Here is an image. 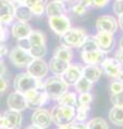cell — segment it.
<instances>
[{
    "label": "cell",
    "instance_id": "cell-14",
    "mask_svg": "<svg viewBox=\"0 0 123 129\" xmlns=\"http://www.w3.org/2000/svg\"><path fill=\"white\" fill-rule=\"evenodd\" d=\"M7 104H8L9 110H13V111H17V112H22L25 110V109L28 108L25 95L19 91H16V90L11 92V94L8 96Z\"/></svg>",
    "mask_w": 123,
    "mask_h": 129
},
{
    "label": "cell",
    "instance_id": "cell-35",
    "mask_svg": "<svg viewBox=\"0 0 123 129\" xmlns=\"http://www.w3.org/2000/svg\"><path fill=\"white\" fill-rule=\"evenodd\" d=\"M112 9H113V12L118 16L122 15L123 14V0H114Z\"/></svg>",
    "mask_w": 123,
    "mask_h": 129
},
{
    "label": "cell",
    "instance_id": "cell-45",
    "mask_svg": "<svg viewBox=\"0 0 123 129\" xmlns=\"http://www.w3.org/2000/svg\"><path fill=\"white\" fill-rule=\"evenodd\" d=\"M6 73H7V67L5 62L0 59V76H5Z\"/></svg>",
    "mask_w": 123,
    "mask_h": 129
},
{
    "label": "cell",
    "instance_id": "cell-3",
    "mask_svg": "<svg viewBox=\"0 0 123 129\" xmlns=\"http://www.w3.org/2000/svg\"><path fill=\"white\" fill-rule=\"evenodd\" d=\"M87 32L82 28H71L64 35L61 36V42L63 45L69 47H81L87 38Z\"/></svg>",
    "mask_w": 123,
    "mask_h": 129
},
{
    "label": "cell",
    "instance_id": "cell-56",
    "mask_svg": "<svg viewBox=\"0 0 123 129\" xmlns=\"http://www.w3.org/2000/svg\"><path fill=\"white\" fill-rule=\"evenodd\" d=\"M6 129H10V128H6Z\"/></svg>",
    "mask_w": 123,
    "mask_h": 129
},
{
    "label": "cell",
    "instance_id": "cell-34",
    "mask_svg": "<svg viewBox=\"0 0 123 129\" xmlns=\"http://www.w3.org/2000/svg\"><path fill=\"white\" fill-rule=\"evenodd\" d=\"M72 12H73L75 15H77V16H82V15L86 14L87 8L84 7L82 5H80L79 2H77L76 5H74V6L72 7Z\"/></svg>",
    "mask_w": 123,
    "mask_h": 129
},
{
    "label": "cell",
    "instance_id": "cell-1",
    "mask_svg": "<svg viewBox=\"0 0 123 129\" xmlns=\"http://www.w3.org/2000/svg\"><path fill=\"white\" fill-rule=\"evenodd\" d=\"M75 114H76V109L75 108L61 106V104L55 106L50 111L51 120L58 127L65 126V125L74 123Z\"/></svg>",
    "mask_w": 123,
    "mask_h": 129
},
{
    "label": "cell",
    "instance_id": "cell-55",
    "mask_svg": "<svg viewBox=\"0 0 123 129\" xmlns=\"http://www.w3.org/2000/svg\"><path fill=\"white\" fill-rule=\"evenodd\" d=\"M58 1H61V2H65V0H58Z\"/></svg>",
    "mask_w": 123,
    "mask_h": 129
},
{
    "label": "cell",
    "instance_id": "cell-30",
    "mask_svg": "<svg viewBox=\"0 0 123 129\" xmlns=\"http://www.w3.org/2000/svg\"><path fill=\"white\" fill-rule=\"evenodd\" d=\"M30 54L34 59H43V57L47 53L46 44H41V45H33L30 47Z\"/></svg>",
    "mask_w": 123,
    "mask_h": 129
},
{
    "label": "cell",
    "instance_id": "cell-18",
    "mask_svg": "<svg viewBox=\"0 0 123 129\" xmlns=\"http://www.w3.org/2000/svg\"><path fill=\"white\" fill-rule=\"evenodd\" d=\"M31 27L28 23L25 22H16L15 24H13L12 26V36L16 39V40H21V39H26L29 37V35L31 34Z\"/></svg>",
    "mask_w": 123,
    "mask_h": 129
},
{
    "label": "cell",
    "instance_id": "cell-26",
    "mask_svg": "<svg viewBox=\"0 0 123 129\" xmlns=\"http://www.w3.org/2000/svg\"><path fill=\"white\" fill-rule=\"evenodd\" d=\"M28 40L31 44V46L41 45V44L46 43V35L41 30H32L31 34L29 35Z\"/></svg>",
    "mask_w": 123,
    "mask_h": 129
},
{
    "label": "cell",
    "instance_id": "cell-6",
    "mask_svg": "<svg viewBox=\"0 0 123 129\" xmlns=\"http://www.w3.org/2000/svg\"><path fill=\"white\" fill-rule=\"evenodd\" d=\"M24 95H25L28 108H32V109L42 108L49 100L45 90H38L35 88L26 91Z\"/></svg>",
    "mask_w": 123,
    "mask_h": 129
},
{
    "label": "cell",
    "instance_id": "cell-11",
    "mask_svg": "<svg viewBox=\"0 0 123 129\" xmlns=\"http://www.w3.org/2000/svg\"><path fill=\"white\" fill-rule=\"evenodd\" d=\"M31 122H32V124L35 125V126L43 128V129H46L47 127L50 126L51 123H53L50 112L44 108L35 109L34 112L32 113V116H31Z\"/></svg>",
    "mask_w": 123,
    "mask_h": 129
},
{
    "label": "cell",
    "instance_id": "cell-43",
    "mask_svg": "<svg viewBox=\"0 0 123 129\" xmlns=\"http://www.w3.org/2000/svg\"><path fill=\"white\" fill-rule=\"evenodd\" d=\"M114 58L123 66V50H120V48H119V50L116 52V54H114Z\"/></svg>",
    "mask_w": 123,
    "mask_h": 129
},
{
    "label": "cell",
    "instance_id": "cell-51",
    "mask_svg": "<svg viewBox=\"0 0 123 129\" xmlns=\"http://www.w3.org/2000/svg\"><path fill=\"white\" fill-rule=\"evenodd\" d=\"M26 129H43V128H40V127H38V126H35V125H30V126H28Z\"/></svg>",
    "mask_w": 123,
    "mask_h": 129
},
{
    "label": "cell",
    "instance_id": "cell-46",
    "mask_svg": "<svg viewBox=\"0 0 123 129\" xmlns=\"http://www.w3.org/2000/svg\"><path fill=\"white\" fill-rule=\"evenodd\" d=\"M80 5H82L84 7H86L88 9L89 7H92V0H79L78 1Z\"/></svg>",
    "mask_w": 123,
    "mask_h": 129
},
{
    "label": "cell",
    "instance_id": "cell-53",
    "mask_svg": "<svg viewBox=\"0 0 123 129\" xmlns=\"http://www.w3.org/2000/svg\"><path fill=\"white\" fill-rule=\"evenodd\" d=\"M2 26H3V24H2V22H1V21H0V28H1Z\"/></svg>",
    "mask_w": 123,
    "mask_h": 129
},
{
    "label": "cell",
    "instance_id": "cell-39",
    "mask_svg": "<svg viewBox=\"0 0 123 129\" xmlns=\"http://www.w3.org/2000/svg\"><path fill=\"white\" fill-rule=\"evenodd\" d=\"M47 3V0H25V5L29 8H32L37 5H43L45 6Z\"/></svg>",
    "mask_w": 123,
    "mask_h": 129
},
{
    "label": "cell",
    "instance_id": "cell-28",
    "mask_svg": "<svg viewBox=\"0 0 123 129\" xmlns=\"http://www.w3.org/2000/svg\"><path fill=\"white\" fill-rule=\"evenodd\" d=\"M90 110V106H77L76 114H75V122L85 123L89 117Z\"/></svg>",
    "mask_w": 123,
    "mask_h": 129
},
{
    "label": "cell",
    "instance_id": "cell-19",
    "mask_svg": "<svg viewBox=\"0 0 123 129\" xmlns=\"http://www.w3.org/2000/svg\"><path fill=\"white\" fill-rule=\"evenodd\" d=\"M66 8L64 6V2L58 1V0H53L46 3L45 6V13L48 17H53V16H59L65 14Z\"/></svg>",
    "mask_w": 123,
    "mask_h": 129
},
{
    "label": "cell",
    "instance_id": "cell-15",
    "mask_svg": "<svg viewBox=\"0 0 123 129\" xmlns=\"http://www.w3.org/2000/svg\"><path fill=\"white\" fill-rule=\"evenodd\" d=\"M15 18V6L10 0H0V21L10 25Z\"/></svg>",
    "mask_w": 123,
    "mask_h": 129
},
{
    "label": "cell",
    "instance_id": "cell-24",
    "mask_svg": "<svg viewBox=\"0 0 123 129\" xmlns=\"http://www.w3.org/2000/svg\"><path fill=\"white\" fill-rule=\"evenodd\" d=\"M31 17H32V13H31V10L29 7H27L26 5L15 7V18L18 22L27 23L28 21H30Z\"/></svg>",
    "mask_w": 123,
    "mask_h": 129
},
{
    "label": "cell",
    "instance_id": "cell-29",
    "mask_svg": "<svg viewBox=\"0 0 123 129\" xmlns=\"http://www.w3.org/2000/svg\"><path fill=\"white\" fill-rule=\"evenodd\" d=\"M87 129H109V125L104 118L94 117L87 123Z\"/></svg>",
    "mask_w": 123,
    "mask_h": 129
},
{
    "label": "cell",
    "instance_id": "cell-16",
    "mask_svg": "<svg viewBox=\"0 0 123 129\" xmlns=\"http://www.w3.org/2000/svg\"><path fill=\"white\" fill-rule=\"evenodd\" d=\"M102 72L111 79H117L120 71L122 70V64L116 58H105L101 63Z\"/></svg>",
    "mask_w": 123,
    "mask_h": 129
},
{
    "label": "cell",
    "instance_id": "cell-10",
    "mask_svg": "<svg viewBox=\"0 0 123 129\" xmlns=\"http://www.w3.org/2000/svg\"><path fill=\"white\" fill-rule=\"evenodd\" d=\"M95 27L97 31L114 34L118 30V21L111 15H101L95 22Z\"/></svg>",
    "mask_w": 123,
    "mask_h": 129
},
{
    "label": "cell",
    "instance_id": "cell-49",
    "mask_svg": "<svg viewBox=\"0 0 123 129\" xmlns=\"http://www.w3.org/2000/svg\"><path fill=\"white\" fill-rule=\"evenodd\" d=\"M118 81L120 82L121 84H123V69L120 71V73H119V75H118Z\"/></svg>",
    "mask_w": 123,
    "mask_h": 129
},
{
    "label": "cell",
    "instance_id": "cell-44",
    "mask_svg": "<svg viewBox=\"0 0 123 129\" xmlns=\"http://www.w3.org/2000/svg\"><path fill=\"white\" fill-rule=\"evenodd\" d=\"M8 54V48L3 43H0V59Z\"/></svg>",
    "mask_w": 123,
    "mask_h": 129
},
{
    "label": "cell",
    "instance_id": "cell-40",
    "mask_svg": "<svg viewBox=\"0 0 123 129\" xmlns=\"http://www.w3.org/2000/svg\"><path fill=\"white\" fill-rule=\"evenodd\" d=\"M109 3V0H92V7L101 9V8H105Z\"/></svg>",
    "mask_w": 123,
    "mask_h": 129
},
{
    "label": "cell",
    "instance_id": "cell-38",
    "mask_svg": "<svg viewBox=\"0 0 123 129\" xmlns=\"http://www.w3.org/2000/svg\"><path fill=\"white\" fill-rule=\"evenodd\" d=\"M17 46L23 48V50H26V51H29L30 47H31V44L29 42L28 38L26 39H21V40H17Z\"/></svg>",
    "mask_w": 123,
    "mask_h": 129
},
{
    "label": "cell",
    "instance_id": "cell-23",
    "mask_svg": "<svg viewBox=\"0 0 123 129\" xmlns=\"http://www.w3.org/2000/svg\"><path fill=\"white\" fill-rule=\"evenodd\" d=\"M58 104H61V106H66V107H72L76 109L78 103H77V95L76 92L73 91H65L60 98L58 99Z\"/></svg>",
    "mask_w": 123,
    "mask_h": 129
},
{
    "label": "cell",
    "instance_id": "cell-4",
    "mask_svg": "<svg viewBox=\"0 0 123 129\" xmlns=\"http://www.w3.org/2000/svg\"><path fill=\"white\" fill-rule=\"evenodd\" d=\"M23 124V116L21 112L8 110L0 115V129H19Z\"/></svg>",
    "mask_w": 123,
    "mask_h": 129
},
{
    "label": "cell",
    "instance_id": "cell-41",
    "mask_svg": "<svg viewBox=\"0 0 123 129\" xmlns=\"http://www.w3.org/2000/svg\"><path fill=\"white\" fill-rule=\"evenodd\" d=\"M8 38H9V31H8V29L5 26H2L0 28V43L7 41Z\"/></svg>",
    "mask_w": 123,
    "mask_h": 129
},
{
    "label": "cell",
    "instance_id": "cell-42",
    "mask_svg": "<svg viewBox=\"0 0 123 129\" xmlns=\"http://www.w3.org/2000/svg\"><path fill=\"white\" fill-rule=\"evenodd\" d=\"M9 87V83L8 81L3 78V76H0V94H3Z\"/></svg>",
    "mask_w": 123,
    "mask_h": 129
},
{
    "label": "cell",
    "instance_id": "cell-21",
    "mask_svg": "<svg viewBox=\"0 0 123 129\" xmlns=\"http://www.w3.org/2000/svg\"><path fill=\"white\" fill-rule=\"evenodd\" d=\"M54 57L71 63V61L73 60V57H74V53H73V51H72V48L71 47L65 46V45H63L62 44V45L58 46L56 50H55Z\"/></svg>",
    "mask_w": 123,
    "mask_h": 129
},
{
    "label": "cell",
    "instance_id": "cell-7",
    "mask_svg": "<svg viewBox=\"0 0 123 129\" xmlns=\"http://www.w3.org/2000/svg\"><path fill=\"white\" fill-rule=\"evenodd\" d=\"M48 25L50 29L53 30L55 34L58 36L64 35L65 32L71 29V21L67 17V15H59V16H53V17H48Z\"/></svg>",
    "mask_w": 123,
    "mask_h": 129
},
{
    "label": "cell",
    "instance_id": "cell-25",
    "mask_svg": "<svg viewBox=\"0 0 123 129\" xmlns=\"http://www.w3.org/2000/svg\"><path fill=\"white\" fill-rule=\"evenodd\" d=\"M108 117L111 124L116 125L118 127H123V108L113 107L109 111Z\"/></svg>",
    "mask_w": 123,
    "mask_h": 129
},
{
    "label": "cell",
    "instance_id": "cell-8",
    "mask_svg": "<svg viewBox=\"0 0 123 129\" xmlns=\"http://www.w3.org/2000/svg\"><path fill=\"white\" fill-rule=\"evenodd\" d=\"M37 79L31 76L29 73H19L14 79V89L19 91L22 94H25L26 91L30 89H34Z\"/></svg>",
    "mask_w": 123,
    "mask_h": 129
},
{
    "label": "cell",
    "instance_id": "cell-31",
    "mask_svg": "<svg viewBox=\"0 0 123 129\" xmlns=\"http://www.w3.org/2000/svg\"><path fill=\"white\" fill-rule=\"evenodd\" d=\"M98 50L94 36H87L86 40L81 45V52H92Z\"/></svg>",
    "mask_w": 123,
    "mask_h": 129
},
{
    "label": "cell",
    "instance_id": "cell-47",
    "mask_svg": "<svg viewBox=\"0 0 123 129\" xmlns=\"http://www.w3.org/2000/svg\"><path fill=\"white\" fill-rule=\"evenodd\" d=\"M10 1L13 3L15 7L17 6H22V5H25V0H10Z\"/></svg>",
    "mask_w": 123,
    "mask_h": 129
},
{
    "label": "cell",
    "instance_id": "cell-13",
    "mask_svg": "<svg viewBox=\"0 0 123 129\" xmlns=\"http://www.w3.org/2000/svg\"><path fill=\"white\" fill-rule=\"evenodd\" d=\"M82 76V66L79 63H70L65 71L62 73L61 78L67 85H74Z\"/></svg>",
    "mask_w": 123,
    "mask_h": 129
},
{
    "label": "cell",
    "instance_id": "cell-5",
    "mask_svg": "<svg viewBox=\"0 0 123 129\" xmlns=\"http://www.w3.org/2000/svg\"><path fill=\"white\" fill-rule=\"evenodd\" d=\"M9 58L11 60L12 64H14L16 68H27L29 63L34 59L31 56L29 51L23 50L21 47H14L13 50L10 52Z\"/></svg>",
    "mask_w": 123,
    "mask_h": 129
},
{
    "label": "cell",
    "instance_id": "cell-52",
    "mask_svg": "<svg viewBox=\"0 0 123 129\" xmlns=\"http://www.w3.org/2000/svg\"><path fill=\"white\" fill-rule=\"evenodd\" d=\"M119 46H120V50H123V37H121L120 42H119Z\"/></svg>",
    "mask_w": 123,
    "mask_h": 129
},
{
    "label": "cell",
    "instance_id": "cell-37",
    "mask_svg": "<svg viewBox=\"0 0 123 129\" xmlns=\"http://www.w3.org/2000/svg\"><path fill=\"white\" fill-rule=\"evenodd\" d=\"M110 90H111V94H118L123 90V84H121L119 81H113L110 84Z\"/></svg>",
    "mask_w": 123,
    "mask_h": 129
},
{
    "label": "cell",
    "instance_id": "cell-2",
    "mask_svg": "<svg viewBox=\"0 0 123 129\" xmlns=\"http://www.w3.org/2000/svg\"><path fill=\"white\" fill-rule=\"evenodd\" d=\"M44 90L47 94L49 99L57 100L69 90V85L63 81V79L59 75H54L50 78H47L45 81Z\"/></svg>",
    "mask_w": 123,
    "mask_h": 129
},
{
    "label": "cell",
    "instance_id": "cell-9",
    "mask_svg": "<svg viewBox=\"0 0 123 129\" xmlns=\"http://www.w3.org/2000/svg\"><path fill=\"white\" fill-rule=\"evenodd\" d=\"M48 63L44 59H33L27 67V73H29L34 79L43 80L48 74Z\"/></svg>",
    "mask_w": 123,
    "mask_h": 129
},
{
    "label": "cell",
    "instance_id": "cell-48",
    "mask_svg": "<svg viewBox=\"0 0 123 129\" xmlns=\"http://www.w3.org/2000/svg\"><path fill=\"white\" fill-rule=\"evenodd\" d=\"M118 26L120 27V29L123 31V14L119 16V21H118Z\"/></svg>",
    "mask_w": 123,
    "mask_h": 129
},
{
    "label": "cell",
    "instance_id": "cell-27",
    "mask_svg": "<svg viewBox=\"0 0 123 129\" xmlns=\"http://www.w3.org/2000/svg\"><path fill=\"white\" fill-rule=\"evenodd\" d=\"M73 86L75 88V90H76V92L81 94V92H88L92 89L93 83H91L89 80H87L86 78H84V76H81Z\"/></svg>",
    "mask_w": 123,
    "mask_h": 129
},
{
    "label": "cell",
    "instance_id": "cell-54",
    "mask_svg": "<svg viewBox=\"0 0 123 129\" xmlns=\"http://www.w3.org/2000/svg\"><path fill=\"white\" fill-rule=\"evenodd\" d=\"M66 1H67V2H70V1H74V0H65V2H66Z\"/></svg>",
    "mask_w": 123,
    "mask_h": 129
},
{
    "label": "cell",
    "instance_id": "cell-20",
    "mask_svg": "<svg viewBox=\"0 0 123 129\" xmlns=\"http://www.w3.org/2000/svg\"><path fill=\"white\" fill-rule=\"evenodd\" d=\"M102 69L98 66H94V64H87V66L82 67V76L89 80L91 83H95L100 80L102 75Z\"/></svg>",
    "mask_w": 123,
    "mask_h": 129
},
{
    "label": "cell",
    "instance_id": "cell-17",
    "mask_svg": "<svg viewBox=\"0 0 123 129\" xmlns=\"http://www.w3.org/2000/svg\"><path fill=\"white\" fill-rule=\"evenodd\" d=\"M80 57L81 60L87 64H101L102 61L104 60L105 57V53L100 50L96 51H92V52H81L80 53Z\"/></svg>",
    "mask_w": 123,
    "mask_h": 129
},
{
    "label": "cell",
    "instance_id": "cell-33",
    "mask_svg": "<svg viewBox=\"0 0 123 129\" xmlns=\"http://www.w3.org/2000/svg\"><path fill=\"white\" fill-rule=\"evenodd\" d=\"M110 102L113 107L123 108V90L118 92V94H111L110 96Z\"/></svg>",
    "mask_w": 123,
    "mask_h": 129
},
{
    "label": "cell",
    "instance_id": "cell-50",
    "mask_svg": "<svg viewBox=\"0 0 123 129\" xmlns=\"http://www.w3.org/2000/svg\"><path fill=\"white\" fill-rule=\"evenodd\" d=\"M58 129H73V123L72 124H69V125H65V126L58 127Z\"/></svg>",
    "mask_w": 123,
    "mask_h": 129
},
{
    "label": "cell",
    "instance_id": "cell-32",
    "mask_svg": "<svg viewBox=\"0 0 123 129\" xmlns=\"http://www.w3.org/2000/svg\"><path fill=\"white\" fill-rule=\"evenodd\" d=\"M92 100H93V96L90 94V91L81 92V94H79V96H77L78 106H90Z\"/></svg>",
    "mask_w": 123,
    "mask_h": 129
},
{
    "label": "cell",
    "instance_id": "cell-36",
    "mask_svg": "<svg viewBox=\"0 0 123 129\" xmlns=\"http://www.w3.org/2000/svg\"><path fill=\"white\" fill-rule=\"evenodd\" d=\"M30 10H31V13H32V15L41 16L45 12V6H43V5H37V6H34L32 8H30Z\"/></svg>",
    "mask_w": 123,
    "mask_h": 129
},
{
    "label": "cell",
    "instance_id": "cell-12",
    "mask_svg": "<svg viewBox=\"0 0 123 129\" xmlns=\"http://www.w3.org/2000/svg\"><path fill=\"white\" fill-rule=\"evenodd\" d=\"M95 41H96L98 50L104 52L105 54L109 53L112 51V48L116 43V40L112 34H108V32H103V31H97V34L94 36Z\"/></svg>",
    "mask_w": 123,
    "mask_h": 129
},
{
    "label": "cell",
    "instance_id": "cell-22",
    "mask_svg": "<svg viewBox=\"0 0 123 129\" xmlns=\"http://www.w3.org/2000/svg\"><path fill=\"white\" fill-rule=\"evenodd\" d=\"M69 64H70L69 62L63 61V60H60L58 58L53 57L49 60V62H48V68H49V70L53 72L55 75L61 76L63 72L65 71V69L69 67Z\"/></svg>",
    "mask_w": 123,
    "mask_h": 129
}]
</instances>
